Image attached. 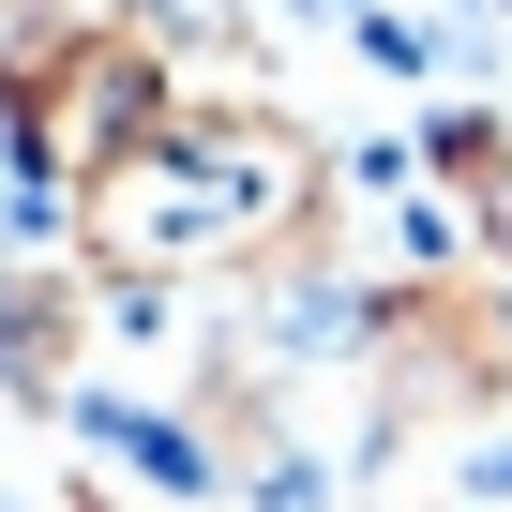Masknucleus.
Listing matches in <instances>:
<instances>
[{"instance_id":"1","label":"nucleus","mask_w":512,"mask_h":512,"mask_svg":"<svg viewBox=\"0 0 512 512\" xmlns=\"http://www.w3.org/2000/svg\"><path fill=\"white\" fill-rule=\"evenodd\" d=\"M302 196H317L302 136H272V121H166L151 151H121L76 196V226H91L106 272L166 287V272H226V256H256L272 226H302Z\"/></svg>"},{"instance_id":"3","label":"nucleus","mask_w":512,"mask_h":512,"mask_svg":"<svg viewBox=\"0 0 512 512\" xmlns=\"http://www.w3.org/2000/svg\"><path fill=\"white\" fill-rule=\"evenodd\" d=\"M467 482H482V497H512V437H497V452H467Z\"/></svg>"},{"instance_id":"2","label":"nucleus","mask_w":512,"mask_h":512,"mask_svg":"<svg viewBox=\"0 0 512 512\" xmlns=\"http://www.w3.org/2000/svg\"><path fill=\"white\" fill-rule=\"evenodd\" d=\"M61 347H76V302L31 287V256L0 241V377H16V392H61Z\"/></svg>"}]
</instances>
